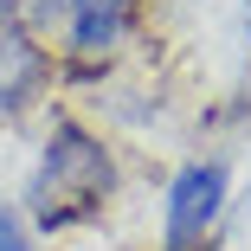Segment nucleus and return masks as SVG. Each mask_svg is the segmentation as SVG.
Instances as JSON below:
<instances>
[{
    "mask_svg": "<svg viewBox=\"0 0 251 251\" xmlns=\"http://www.w3.org/2000/svg\"><path fill=\"white\" fill-rule=\"evenodd\" d=\"M123 193V155L84 110H52L39 135V155L20 187V213L32 219L39 238H71L97 226Z\"/></svg>",
    "mask_w": 251,
    "mask_h": 251,
    "instance_id": "obj_1",
    "label": "nucleus"
},
{
    "mask_svg": "<svg viewBox=\"0 0 251 251\" xmlns=\"http://www.w3.org/2000/svg\"><path fill=\"white\" fill-rule=\"evenodd\" d=\"M232 206V168L219 155H193L174 168L168 193H161V245L174 251H206L213 232L226 226Z\"/></svg>",
    "mask_w": 251,
    "mask_h": 251,
    "instance_id": "obj_2",
    "label": "nucleus"
},
{
    "mask_svg": "<svg viewBox=\"0 0 251 251\" xmlns=\"http://www.w3.org/2000/svg\"><path fill=\"white\" fill-rule=\"evenodd\" d=\"M142 13H148V0H71V7H65V26H58L65 84L103 77L129 52V39L142 32Z\"/></svg>",
    "mask_w": 251,
    "mask_h": 251,
    "instance_id": "obj_3",
    "label": "nucleus"
},
{
    "mask_svg": "<svg viewBox=\"0 0 251 251\" xmlns=\"http://www.w3.org/2000/svg\"><path fill=\"white\" fill-rule=\"evenodd\" d=\"M65 65H58V45L26 32L20 20L0 13V123H26L58 97Z\"/></svg>",
    "mask_w": 251,
    "mask_h": 251,
    "instance_id": "obj_4",
    "label": "nucleus"
},
{
    "mask_svg": "<svg viewBox=\"0 0 251 251\" xmlns=\"http://www.w3.org/2000/svg\"><path fill=\"white\" fill-rule=\"evenodd\" d=\"M65 7H71V0H0V13H7V20H20L26 32H39V39H52V45H58V26H65Z\"/></svg>",
    "mask_w": 251,
    "mask_h": 251,
    "instance_id": "obj_5",
    "label": "nucleus"
},
{
    "mask_svg": "<svg viewBox=\"0 0 251 251\" xmlns=\"http://www.w3.org/2000/svg\"><path fill=\"white\" fill-rule=\"evenodd\" d=\"M0 251H39V232L20 213V200H0Z\"/></svg>",
    "mask_w": 251,
    "mask_h": 251,
    "instance_id": "obj_6",
    "label": "nucleus"
},
{
    "mask_svg": "<svg viewBox=\"0 0 251 251\" xmlns=\"http://www.w3.org/2000/svg\"><path fill=\"white\" fill-rule=\"evenodd\" d=\"M161 251H174V245H161Z\"/></svg>",
    "mask_w": 251,
    "mask_h": 251,
    "instance_id": "obj_7",
    "label": "nucleus"
}]
</instances>
